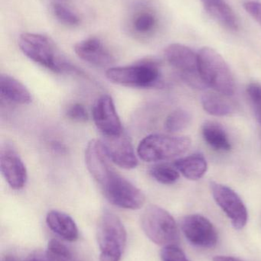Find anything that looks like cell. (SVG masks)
Returning a JSON list of instances; mask_svg holds the SVG:
<instances>
[{"mask_svg":"<svg viewBox=\"0 0 261 261\" xmlns=\"http://www.w3.org/2000/svg\"><path fill=\"white\" fill-rule=\"evenodd\" d=\"M85 161L87 170L110 203L126 210L142 208L146 200L144 193L110 165L101 141L93 139L88 143Z\"/></svg>","mask_w":261,"mask_h":261,"instance_id":"obj_1","label":"cell"},{"mask_svg":"<svg viewBox=\"0 0 261 261\" xmlns=\"http://www.w3.org/2000/svg\"><path fill=\"white\" fill-rule=\"evenodd\" d=\"M18 44L28 58L51 71L81 73L76 67L60 55L55 44L45 35L26 32L20 35Z\"/></svg>","mask_w":261,"mask_h":261,"instance_id":"obj_2","label":"cell"},{"mask_svg":"<svg viewBox=\"0 0 261 261\" xmlns=\"http://www.w3.org/2000/svg\"><path fill=\"white\" fill-rule=\"evenodd\" d=\"M198 71L207 87L226 96L235 92L234 76L222 55L216 50L204 47L198 53Z\"/></svg>","mask_w":261,"mask_h":261,"instance_id":"obj_3","label":"cell"},{"mask_svg":"<svg viewBox=\"0 0 261 261\" xmlns=\"http://www.w3.org/2000/svg\"><path fill=\"white\" fill-rule=\"evenodd\" d=\"M191 145V139L187 136L153 134L139 142L137 153L145 162H159L184 154Z\"/></svg>","mask_w":261,"mask_h":261,"instance_id":"obj_4","label":"cell"},{"mask_svg":"<svg viewBox=\"0 0 261 261\" xmlns=\"http://www.w3.org/2000/svg\"><path fill=\"white\" fill-rule=\"evenodd\" d=\"M106 76L113 84L133 88H151L158 87L161 83L159 64L152 59L142 60L124 67H111L106 72Z\"/></svg>","mask_w":261,"mask_h":261,"instance_id":"obj_5","label":"cell"},{"mask_svg":"<svg viewBox=\"0 0 261 261\" xmlns=\"http://www.w3.org/2000/svg\"><path fill=\"white\" fill-rule=\"evenodd\" d=\"M100 261H120L127 244V231L117 216L105 211L98 221L97 231Z\"/></svg>","mask_w":261,"mask_h":261,"instance_id":"obj_6","label":"cell"},{"mask_svg":"<svg viewBox=\"0 0 261 261\" xmlns=\"http://www.w3.org/2000/svg\"><path fill=\"white\" fill-rule=\"evenodd\" d=\"M141 226L148 239L159 246L176 245L179 242V230L174 218L158 205H150L144 210Z\"/></svg>","mask_w":261,"mask_h":261,"instance_id":"obj_7","label":"cell"},{"mask_svg":"<svg viewBox=\"0 0 261 261\" xmlns=\"http://www.w3.org/2000/svg\"><path fill=\"white\" fill-rule=\"evenodd\" d=\"M213 198L221 210L231 221L235 229L245 228L248 220L246 206L240 196L232 189L219 182H211Z\"/></svg>","mask_w":261,"mask_h":261,"instance_id":"obj_8","label":"cell"},{"mask_svg":"<svg viewBox=\"0 0 261 261\" xmlns=\"http://www.w3.org/2000/svg\"><path fill=\"white\" fill-rule=\"evenodd\" d=\"M182 232L190 244L202 248H212L219 242L217 229L207 218L199 214L183 218Z\"/></svg>","mask_w":261,"mask_h":261,"instance_id":"obj_9","label":"cell"},{"mask_svg":"<svg viewBox=\"0 0 261 261\" xmlns=\"http://www.w3.org/2000/svg\"><path fill=\"white\" fill-rule=\"evenodd\" d=\"M92 117L104 137L117 136L123 133L122 124L111 96L103 95L93 104Z\"/></svg>","mask_w":261,"mask_h":261,"instance_id":"obj_10","label":"cell"},{"mask_svg":"<svg viewBox=\"0 0 261 261\" xmlns=\"http://www.w3.org/2000/svg\"><path fill=\"white\" fill-rule=\"evenodd\" d=\"M101 141L106 154L113 164L126 170L137 167V156L133 144L124 132L117 136L104 137Z\"/></svg>","mask_w":261,"mask_h":261,"instance_id":"obj_11","label":"cell"},{"mask_svg":"<svg viewBox=\"0 0 261 261\" xmlns=\"http://www.w3.org/2000/svg\"><path fill=\"white\" fill-rule=\"evenodd\" d=\"M75 51L81 60L96 67H109L115 62L111 52L99 38L95 37L77 43Z\"/></svg>","mask_w":261,"mask_h":261,"instance_id":"obj_12","label":"cell"},{"mask_svg":"<svg viewBox=\"0 0 261 261\" xmlns=\"http://www.w3.org/2000/svg\"><path fill=\"white\" fill-rule=\"evenodd\" d=\"M0 169L11 188L18 190L26 186L27 170L20 156L14 150L9 148L1 150Z\"/></svg>","mask_w":261,"mask_h":261,"instance_id":"obj_13","label":"cell"},{"mask_svg":"<svg viewBox=\"0 0 261 261\" xmlns=\"http://www.w3.org/2000/svg\"><path fill=\"white\" fill-rule=\"evenodd\" d=\"M169 64L183 75L197 74L198 54L191 48L181 44H172L164 51Z\"/></svg>","mask_w":261,"mask_h":261,"instance_id":"obj_14","label":"cell"},{"mask_svg":"<svg viewBox=\"0 0 261 261\" xmlns=\"http://www.w3.org/2000/svg\"><path fill=\"white\" fill-rule=\"evenodd\" d=\"M46 223L52 231L67 242H75L79 237L76 223L66 213L57 210L49 212L46 216Z\"/></svg>","mask_w":261,"mask_h":261,"instance_id":"obj_15","label":"cell"},{"mask_svg":"<svg viewBox=\"0 0 261 261\" xmlns=\"http://www.w3.org/2000/svg\"><path fill=\"white\" fill-rule=\"evenodd\" d=\"M0 93L6 100L19 105H27L32 100V95L26 86L7 74L0 76Z\"/></svg>","mask_w":261,"mask_h":261,"instance_id":"obj_16","label":"cell"},{"mask_svg":"<svg viewBox=\"0 0 261 261\" xmlns=\"http://www.w3.org/2000/svg\"><path fill=\"white\" fill-rule=\"evenodd\" d=\"M204 8L210 16L212 17L225 29L231 31L239 29V21L229 5L225 0H201Z\"/></svg>","mask_w":261,"mask_h":261,"instance_id":"obj_17","label":"cell"},{"mask_svg":"<svg viewBox=\"0 0 261 261\" xmlns=\"http://www.w3.org/2000/svg\"><path fill=\"white\" fill-rule=\"evenodd\" d=\"M173 165L186 179L198 180L208 170L206 160L202 154H193L175 161Z\"/></svg>","mask_w":261,"mask_h":261,"instance_id":"obj_18","label":"cell"},{"mask_svg":"<svg viewBox=\"0 0 261 261\" xmlns=\"http://www.w3.org/2000/svg\"><path fill=\"white\" fill-rule=\"evenodd\" d=\"M202 137L205 142L218 151H229L231 144L223 127L214 122H207L202 125Z\"/></svg>","mask_w":261,"mask_h":261,"instance_id":"obj_19","label":"cell"},{"mask_svg":"<svg viewBox=\"0 0 261 261\" xmlns=\"http://www.w3.org/2000/svg\"><path fill=\"white\" fill-rule=\"evenodd\" d=\"M226 97L217 92H207L202 96V107L211 116H228L234 112V106Z\"/></svg>","mask_w":261,"mask_h":261,"instance_id":"obj_20","label":"cell"},{"mask_svg":"<svg viewBox=\"0 0 261 261\" xmlns=\"http://www.w3.org/2000/svg\"><path fill=\"white\" fill-rule=\"evenodd\" d=\"M191 122L192 115L183 109H178L167 116L164 127L167 132L175 133L185 129Z\"/></svg>","mask_w":261,"mask_h":261,"instance_id":"obj_21","label":"cell"},{"mask_svg":"<svg viewBox=\"0 0 261 261\" xmlns=\"http://www.w3.org/2000/svg\"><path fill=\"white\" fill-rule=\"evenodd\" d=\"M150 175L157 182L165 185H170L177 182L179 179V170L175 166L167 164H157L150 169Z\"/></svg>","mask_w":261,"mask_h":261,"instance_id":"obj_22","label":"cell"},{"mask_svg":"<svg viewBox=\"0 0 261 261\" xmlns=\"http://www.w3.org/2000/svg\"><path fill=\"white\" fill-rule=\"evenodd\" d=\"M46 258L49 261H76L68 248L56 239L49 242Z\"/></svg>","mask_w":261,"mask_h":261,"instance_id":"obj_23","label":"cell"},{"mask_svg":"<svg viewBox=\"0 0 261 261\" xmlns=\"http://www.w3.org/2000/svg\"><path fill=\"white\" fill-rule=\"evenodd\" d=\"M156 24V17L148 11L139 12L133 20V29L139 35H148L154 29Z\"/></svg>","mask_w":261,"mask_h":261,"instance_id":"obj_24","label":"cell"},{"mask_svg":"<svg viewBox=\"0 0 261 261\" xmlns=\"http://www.w3.org/2000/svg\"><path fill=\"white\" fill-rule=\"evenodd\" d=\"M52 12L60 22L68 26H77L81 22L79 16L61 3L52 5Z\"/></svg>","mask_w":261,"mask_h":261,"instance_id":"obj_25","label":"cell"},{"mask_svg":"<svg viewBox=\"0 0 261 261\" xmlns=\"http://www.w3.org/2000/svg\"><path fill=\"white\" fill-rule=\"evenodd\" d=\"M248 97L252 104L254 114L261 125V85L257 83H252L247 88Z\"/></svg>","mask_w":261,"mask_h":261,"instance_id":"obj_26","label":"cell"},{"mask_svg":"<svg viewBox=\"0 0 261 261\" xmlns=\"http://www.w3.org/2000/svg\"><path fill=\"white\" fill-rule=\"evenodd\" d=\"M66 116L70 120L77 122H85L88 120L89 115L84 105L73 103L69 106L65 112Z\"/></svg>","mask_w":261,"mask_h":261,"instance_id":"obj_27","label":"cell"},{"mask_svg":"<svg viewBox=\"0 0 261 261\" xmlns=\"http://www.w3.org/2000/svg\"><path fill=\"white\" fill-rule=\"evenodd\" d=\"M162 261H190L177 245L163 247L161 251Z\"/></svg>","mask_w":261,"mask_h":261,"instance_id":"obj_28","label":"cell"},{"mask_svg":"<svg viewBox=\"0 0 261 261\" xmlns=\"http://www.w3.org/2000/svg\"><path fill=\"white\" fill-rule=\"evenodd\" d=\"M246 12L261 25V3L255 1L246 2L244 4Z\"/></svg>","mask_w":261,"mask_h":261,"instance_id":"obj_29","label":"cell"},{"mask_svg":"<svg viewBox=\"0 0 261 261\" xmlns=\"http://www.w3.org/2000/svg\"><path fill=\"white\" fill-rule=\"evenodd\" d=\"M213 261H243L241 259L236 258L229 256H216L213 258Z\"/></svg>","mask_w":261,"mask_h":261,"instance_id":"obj_30","label":"cell"},{"mask_svg":"<svg viewBox=\"0 0 261 261\" xmlns=\"http://www.w3.org/2000/svg\"><path fill=\"white\" fill-rule=\"evenodd\" d=\"M3 261H17V260L15 257H12V256H6L3 259Z\"/></svg>","mask_w":261,"mask_h":261,"instance_id":"obj_31","label":"cell"},{"mask_svg":"<svg viewBox=\"0 0 261 261\" xmlns=\"http://www.w3.org/2000/svg\"><path fill=\"white\" fill-rule=\"evenodd\" d=\"M27 261H49V260H41V259L34 258V259H30V260H29Z\"/></svg>","mask_w":261,"mask_h":261,"instance_id":"obj_32","label":"cell"}]
</instances>
